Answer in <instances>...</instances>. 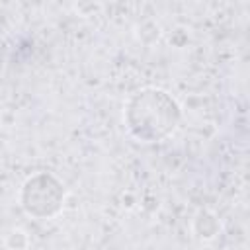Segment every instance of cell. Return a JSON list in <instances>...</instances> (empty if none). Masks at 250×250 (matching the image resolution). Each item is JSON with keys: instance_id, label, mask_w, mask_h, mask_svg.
Wrapping results in <instances>:
<instances>
[{"instance_id": "7a4b0ae2", "label": "cell", "mask_w": 250, "mask_h": 250, "mask_svg": "<svg viewBox=\"0 0 250 250\" xmlns=\"http://www.w3.org/2000/svg\"><path fill=\"white\" fill-rule=\"evenodd\" d=\"M62 201V188L61 184L45 174H39L27 180L23 188V207L27 213L45 217L59 209Z\"/></svg>"}, {"instance_id": "6da1fadb", "label": "cell", "mask_w": 250, "mask_h": 250, "mask_svg": "<svg viewBox=\"0 0 250 250\" xmlns=\"http://www.w3.org/2000/svg\"><path fill=\"white\" fill-rule=\"evenodd\" d=\"M180 111L176 102L162 90H143L135 94L127 105L131 133L148 143L166 137L176 127Z\"/></svg>"}]
</instances>
